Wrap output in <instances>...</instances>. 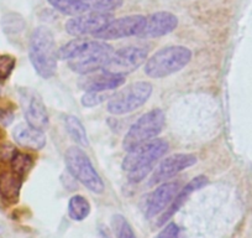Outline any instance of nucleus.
I'll use <instances>...</instances> for the list:
<instances>
[{
    "mask_svg": "<svg viewBox=\"0 0 252 238\" xmlns=\"http://www.w3.org/2000/svg\"><path fill=\"white\" fill-rule=\"evenodd\" d=\"M192 60V51L184 46H168L157 51L147 60L145 74L151 79H164L177 74Z\"/></svg>",
    "mask_w": 252,
    "mask_h": 238,
    "instance_id": "7ed1b4c3",
    "label": "nucleus"
},
{
    "mask_svg": "<svg viewBox=\"0 0 252 238\" xmlns=\"http://www.w3.org/2000/svg\"><path fill=\"white\" fill-rule=\"evenodd\" d=\"M67 170L69 174L94 194H103L105 190L100 175L96 172L91 159L79 147H71L64 155Z\"/></svg>",
    "mask_w": 252,
    "mask_h": 238,
    "instance_id": "39448f33",
    "label": "nucleus"
},
{
    "mask_svg": "<svg viewBox=\"0 0 252 238\" xmlns=\"http://www.w3.org/2000/svg\"><path fill=\"white\" fill-rule=\"evenodd\" d=\"M124 0H86V5L91 11L110 13L123 5Z\"/></svg>",
    "mask_w": 252,
    "mask_h": 238,
    "instance_id": "b1692460",
    "label": "nucleus"
},
{
    "mask_svg": "<svg viewBox=\"0 0 252 238\" xmlns=\"http://www.w3.org/2000/svg\"><path fill=\"white\" fill-rule=\"evenodd\" d=\"M29 57L36 74L48 79L57 72L58 50L52 31L46 26H38L31 34Z\"/></svg>",
    "mask_w": 252,
    "mask_h": 238,
    "instance_id": "f257e3e1",
    "label": "nucleus"
},
{
    "mask_svg": "<svg viewBox=\"0 0 252 238\" xmlns=\"http://www.w3.org/2000/svg\"><path fill=\"white\" fill-rule=\"evenodd\" d=\"M179 191L178 183H164L146 198V216L149 218L166 210Z\"/></svg>",
    "mask_w": 252,
    "mask_h": 238,
    "instance_id": "4468645a",
    "label": "nucleus"
},
{
    "mask_svg": "<svg viewBox=\"0 0 252 238\" xmlns=\"http://www.w3.org/2000/svg\"><path fill=\"white\" fill-rule=\"evenodd\" d=\"M146 58L147 51L145 48L136 46L124 47L110 56L103 67V72L111 76L125 77L126 75L136 71L146 61Z\"/></svg>",
    "mask_w": 252,
    "mask_h": 238,
    "instance_id": "0eeeda50",
    "label": "nucleus"
},
{
    "mask_svg": "<svg viewBox=\"0 0 252 238\" xmlns=\"http://www.w3.org/2000/svg\"><path fill=\"white\" fill-rule=\"evenodd\" d=\"M154 87L150 82L140 81L126 86L110 98L108 112L114 116L131 113L144 106L151 97Z\"/></svg>",
    "mask_w": 252,
    "mask_h": 238,
    "instance_id": "423d86ee",
    "label": "nucleus"
},
{
    "mask_svg": "<svg viewBox=\"0 0 252 238\" xmlns=\"http://www.w3.org/2000/svg\"><path fill=\"white\" fill-rule=\"evenodd\" d=\"M168 150V143L163 139H152L127 152L123 160L124 171L129 174L131 183H140L149 175L159 158Z\"/></svg>",
    "mask_w": 252,
    "mask_h": 238,
    "instance_id": "f03ea898",
    "label": "nucleus"
},
{
    "mask_svg": "<svg viewBox=\"0 0 252 238\" xmlns=\"http://www.w3.org/2000/svg\"><path fill=\"white\" fill-rule=\"evenodd\" d=\"M208 184H209L208 177L203 176V175L194 177L192 181H189V183L187 184L184 188H182L181 190L178 191V194H177L176 198H173V201L171 202V205H169L168 207L166 208V211H164V212L161 215V217H159L158 223H157V225L161 226V225H163V223H166V221H168L169 218H171L172 216H173L174 213H176L177 211H178L179 208L184 205V202L188 200L189 196L192 195L193 193H195V191L200 190L202 188L207 186Z\"/></svg>",
    "mask_w": 252,
    "mask_h": 238,
    "instance_id": "2eb2a0df",
    "label": "nucleus"
},
{
    "mask_svg": "<svg viewBox=\"0 0 252 238\" xmlns=\"http://www.w3.org/2000/svg\"><path fill=\"white\" fill-rule=\"evenodd\" d=\"M114 16L111 13H104V11H89L83 15L74 16L71 20L66 23V31L72 36H87L94 35L100 33L106 28Z\"/></svg>",
    "mask_w": 252,
    "mask_h": 238,
    "instance_id": "6e6552de",
    "label": "nucleus"
},
{
    "mask_svg": "<svg viewBox=\"0 0 252 238\" xmlns=\"http://www.w3.org/2000/svg\"><path fill=\"white\" fill-rule=\"evenodd\" d=\"M15 67V58L9 55H0V81H5Z\"/></svg>",
    "mask_w": 252,
    "mask_h": 238,
    "instance_id": "393cba45",
    "label": "nucleus"
},
{
    "mask_svg": "<svg viewBox=\"0 0 252 238\" xmlns=\"http://www.w3.org/2000/svg\"><path fill=\"white\" fill-rule=\"evenodd\" d=\"M113 230L116 238H137L130 223L121 215L113 217Z\"/></svg>",
    "mask_w": 252,
    "mask_h": 238,
    "instance_id": "5701e85b",
    "label": "nucleus"
},
{
    "mask_svg": "<svg viewBox=\"0 0 252 238\" xmlns=\"http://www.w3.org/2000/svg\"><path fill=\"white\" fill-rule=\"evenodd\" d=\"M125 83V77L111 76L108 74H101L98 76H89L79 83V86L86 92H105L116 89Z\"/></svg>",
    "mask_w": 252,
    "mask_h": 238,
    "instance_id": "f3484780",
    "label": "nucleus"
},
{
    "mask_svg": "<svg viewBox=\"0 0 252 238\" xmlns=\"http://www.w3.org/2000/svg\"><path fill=\"white\" fill-rule=\"evenodd\" d=\"M91 213V203L84 196H72L68 202V215L73 221H83Z\"/></svg>",
    "mask_w": 252,
    "mask_h": 238,
    "instance_id": "412c9836",
    "label": "nucleus"
},
{
    "mask_svg": "<svg viewBox=\"0 0 252 238\" xmlns=\"http://www.w3.org/2000/svg\"><path fill=\"white\" fill-rule=\"evenodd\" d=\"M21 184H23V179L16 175L13 170L0 171V194L5 200L10 202H16L19 200Z\"/></svg>",
    "mask_w": 252,
    "mask_h": 238,
    "instance_id": "a211bd4d",
    "label": "nucleus"
},
{
    "mask_svg": "<svg viewBox=\"0 0 252 238\" xmlns=\"http://www.w3.org/2000/svg\"><path fill=\"white\" fill-rule=\"evenodd\" d=\"M106 99V96L101 92H87L83 97H82V104L84 107H95L103 103Z\"/></svg>",
    "mask_w": 252,
    "mask_h": 238,
    "instance_id": "a878e982",
    "label": "nucleus"
},
{
    "mask_svg": "<svg viewBox=\"0 0 252 238\" xmlns=\"http://www.w3.org/2000/svg\"><path fill=\"white\" fill-rule=\"evenodd\" d=\"M14 114L9 111H0V122L4 125H9L13 122Z\"/></svg>",
    "mask_w": 252,
    "mask_h": 238,
    "instance_id": "c756f323",
    "label": "nucleus"
},
{
    "mask_svg": "<svg viewBox=\"0 0 252 238\" xmlns=\"http://www.w3.org/2000/svg\"><path fill=\"white\" fill-rule=\"evenodd\" d=\"M3 24L6 33H9V31H20L24 26L23 19L19 18V16H16V19H14V21H11L10 15H8L5 19H4Z\"/></svg>",
    "mask_w": 252,
    "mask_h": 238,
    "instance_id": "cd10ccee",
    "label": "nucleus"
},
{
    "mask_svg": "<svg viewBox=\"0 0 252 238\" xmlns=\"http://www.w3.org/2000/svg\"><path fill=\"white\" fill-rule=\"evenodd\" d=\"M21 106L26 123L31 127L45 132L50 124L47 108L37 92L32 89H24L20 93Z\"/></svg>",
    "mask_w": 252,
    "mask_h": 238,
    "instance_id": "9d476101",
    "label": "nucleus"
},
{
    "mask_svg": "<svg viewBox=\"0 0 252 238\" xmlns=\"http://www.w3.org/2000/svg\"><path fill=\"white\" fill-rule=\"evenodd\" d=\"M11 161V170L15 172L16 175L24 179L26 174L30 171V169L32 167V159H31L30 155L23 154V153L16 152V154L14 155Z\"/></svg>",
    "mask_w": 252,
    "mask_h": 238,
    "instance_id": "4be33fe9",
    "label": "nucleus"
},
{
    "mask_svg": "<svg viewBox=\"0 0 252 238\" xmlns=\"http://www.w3.org/2000/svg\"><path fill=\"white\" fill-rule=\"evenodd\" d=\"M197 162V157L193 154H174L166 158L161 161V164L156 167L154 175L151 177L150 184L156 185V184L163 183L169 177L176 176L183 170L193 166Z\"/></svg>",
    "mask_w": 252,
    "mask_h": 238,
    "instance_id": "f8f14e48",
    "label": "nucleus"
},
{
    "mask_svg": "<svg viewBox=\"0 0 252 238\" xmlns=\"http://www.w3.org/2000/svg\"><path fill=\"white\" fill-rule=\"evenodd\" d=\"M13 137L20 147L31 150H41L46 145V137L42 130L23 123L13 130Z\"/></svg>",
    "mask_w": 252,
    "mask_h": 238,
    "instance_id": "dca6fc26",
    "label": "nucleus"
},
{
    "mask_svg": "<svg viewBox=\"0 0 252 238\" xmlns=\"http://www.w3.org/2000/svg\"><path fill=\"white\" fill-rule=\"evenodd\" d=\"M146 24V16L127 15L123 18L114 19L104 30L95 35L99 40H118V39L139 36Z\"/></svg>",
    "mask_w": 252,
    "mask_h": 238,
    "instance_id": "9b49d317",
    "label": "nucleus"
},
{
    "mask_svg": "<svg viewBox=\"0 0 252 238\" xmlns=\"http://www.w3.org/2000/svg\"><path fill=\"white\" fill-rule=\"evenodd\" d=\"M64 125L71 135L72 139L81 147H88V137H87V132L84 129V125L79 120L77 117L74 116H67L64 118Z\"/></svg>",
    "mask_w": 252,
    "mask_h": 238,
    "instance_id": "aec40b11",
    "label": "nucleus"
},
{
    "mask_svg": "<svg viewBox=\"0 0 252 238\" xmlns=\"http://www.w3.org/2000/svg\"><path fill=\"white\" fill-rule=\"evenodd\" d=\"M113 47L103 41H92L84 39H76L64 43L58 48V60L63 61H74L98 53H113Z\"/></svg>",
    "mask_w": 252,
    "mask_h": 238,
    "instance_id": "1a4fd4ad",
    "label": "nucleus"
},
{
    "mask_svg": "<svg viewBox=\"0 0 252 238\" xmlns=\"http://www.w3.org/2000/svg\"><path fill=\"white\" fill-rule=\"evenodd\" d=\"M178 26V18L169 11H157L146 18V24L139 38L152 39L164 36L176 30Z\"/></svg>",
    "mask_w": 252,
    "mask_h": 238,
    "instance_id": "ddd939ff",
    "label": "nucleus"
},
{
    "mask_svg": "<svg viewBox=\"0 0 252 238\" xmlns=\"http://www.w3.org/2000/svg\"><path fill=\"white\" fill-rule=\"evenodd\" d=\"M156 238H182L181 237V230L176 223H169L167 225L161 232L157 235Z\"/></svg>",
    "mask_w": 252,
    "mask_h": 238,
    "instance_id": "bb28decb",
    "label": "nucleus"
},
{
    "mask_svg": "<svg viewBox=\"0 0 252 238\" xmlns=\"http://www.w3.org/2000/svg\"><path fill=\"white\" fill-rule=\"evenodd\" d=\"M15 154H16V150L14 149L11 145L5 144V145H3V147L0 148V158H1V159L11 160Z\"/></svg>",
    "mask_w": 252,
    "mask_h": 238,
    "instance_id": "c85d7f7f",
    "label": "nucleus"
},
{
    "mask_svg": "<svg viewBox=\"0 0 252 238\" xmlns=\"http://www.w3.org/2000/svg\"><path fill=\"white\" fill-rule=\"evenodd\" d=\"M48 3L60 13L69 16H79L89 13L88 6L79 0H47Z\"/></svg>",
    "mask_w": 252,
    "mask_h": 238,
    "instance_id": "6ab92c4d",
    "label": "nucleus"
},
{
    "mask_svg": "<svg viewBox=\"0 0 252 238\" xmlns=\"http://www.w3.org/2000/svg\"><path fill=\"white\" fill-rule=\"evenodd\" d=\"M166 124V114L162 109H152L137 119L130 127L123 140L125 152L135 149L139 145L150 142L163 130Z\"/></svg>",
    "mask_w": 252,
    "mask_h": 238,
    "instance_id": "20e7f679",
    "label": "nucleus"
}]
</instances>
